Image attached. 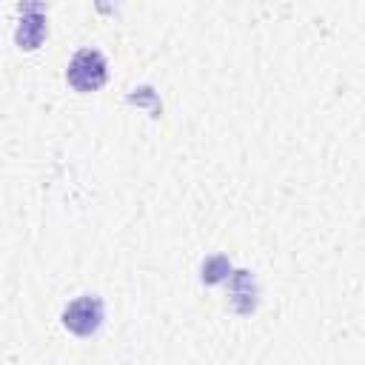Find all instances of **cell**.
<instances>
[{"mask_svg":"<svg viewBox=\"0 0 365 365\" xmlns=\"http://www.w3.org/2000/svg\"><path fill=\"white\" fill-rule=\"evenodd\" d=\"M66 77H68V83L77 88V91H97L103 83H106V77H108V68H106V57L97 51V48H80L74 57H71V63H68V68H66Z\"/></svg>","mask_w":365,"mask_h":365,"instance_id":"6da1fadb","label":"cell"},{"mask_svg":"<svg viewBox=\"0 0 365 365\" xmlns=\"http://www.w3.org/2000/svg\"><path fill=\"white\" fill-rule=\"evenodd\" d=\"M100 322H103V299L91 294L68 302V308L63 311V325L77 336H91L100 328Z\"/></svg>","mask_w":365,"mask_h":365,"instance_id":"7a4b0ae2","label":"cell"},{"mask_svg":"<svg viewBox=\"0 0 365 365\" xmlns=\"http://www.w3.org/2000/svg\"><path fill=\"white\" fill-rule=\"evenodd\" d=\"M46 37V17L40 14V6H29L23 11V20H20V29H17V43L20 48H37Z\"/></svg>","mask_w":365,"mask_h":365,"instance_id":"3957f363","label":"cell"}]
</instances>
